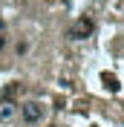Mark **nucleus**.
I'll use <instances>...</instances> for the list:
<instances>
[{"label": "nucleus", "mask_w": 124, "mask_h": 127, "mask_svg": "<svg viewBox=\"0 0 124 127\" xmlns=\"http://www.w3.org/2000/svg\"><path fill=\"white\" fill-rule=\"evenodd\" d=\"M93 32H95V23L90 20V17H81V20H75V23H72L69 38H72V40H84V38H90Z\"/></svg>", "instance_id": "obj_1"}, {"label": "nucleus", "mask_w": 124, "mask_h": 127, "mask_svg": "<svg viewBox=\"0 0 124 127\" xmlns=\"http://www.w3.org/2000/svg\"><path fill=\"white\" fill-rule=\"evenodd\" d=\"M23 119H26V124H38V121L43 119V107H40L38 101L23 104Z\"/></svg>", "instance_id": "obj_2"}, {"label": "nucleus", "mask_w": 124, "mask_h": 127, "mask_svg": "<svg viewBox=\"0 0 124 127\" xmlns=\"http://www.w3.org/2000/svg\"><path fill=\"white\" fill-rule=\"evenodd\" d=\"M0 121H3V124L15 121V104L9 101V98H3V101H0Z\"/></svg>", "instance_id": "obj_3"}, {"label": "nucleus", "mask_w": 124, "mask_h": 127, "mask_svg": "<svg viewBox=\"0 0 124 127\" xmlns=\"http://www.w3.org/2000/svg\"><path fill=\"white\" fill-rule=\"evenodd\" d=\"M104 84H107V87L113 90V93H116V90H118V81L113 78V75H104Z\"/></svg>", "instance_id": "obj_4"}, {"label": "nucleus", "mask_w": 124, "mask_h": 127, "mask_svg": "<svg viewBox=\"0 0 124 127\" xmlns=\"http://www.w3.org/2000/svg\"><path fill=\"white\" fill-rule=\"evenodd\" d=\"M12 3H15V6H20V3H26V0H12Z\"/></svg>", "instance_id": "obj_5"}]
</instances>
